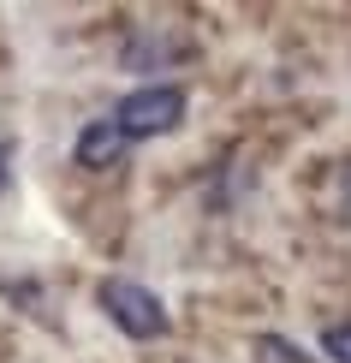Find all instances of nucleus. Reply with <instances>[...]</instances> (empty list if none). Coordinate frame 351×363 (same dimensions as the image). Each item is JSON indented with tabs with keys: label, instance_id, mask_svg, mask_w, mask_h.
Here are the masks:
<instances>
[{
	"label": "nucleus",
	"instance_id": "1",
	"mask_svg": "<svg viewBox=\"0 0 351 363\" xmlns=\"http://www.w3.org/2000/svg\"><path fill=\"white\" fill-rule=\"evenodd\" d=\"M96 304L108 310V322L119 328L126 340H161L167 334V304L149 286H137V280H126V274H108L96 286Z\"/></svg>",
	"mask_w": 351,
	"mask_h": 363
},
{
	"label": "nucleus",
	"instance_id": "2",
	"mask_svg": "<svg viewBox=\"0 0 351 363\" xmlns=\"http://www.w3.org/2000/svg\"><path fill=\"white\" fill-rule=\"evenodd\" d=\"M113 119H119L126 138H161V131H173L185 119V89L179 84H143L113 108Z\"/></svg>",
	"mask_w": 351,
	"mask_h": 363
},
{
	"label": "nucleus",
	"instance_id": "3",
	"mask_svg": "<svg viewBox=\"0 0 351 363\" xmlns=\"http://www.w3.org/2000/svg\"><path fill=\"white\" fill-rule=\"evenodd\" d=\"M126 131H119V119H89V125L72 138V161L78 167H89V173H108V167H119L126 161Z\"/></svg>",
	"mask_w": 351,
	"mask_h": 363
},
{
	"label": "nucleus",
	"instance_id": "6",
	"mask_svg": "<svg viewBox=\"0 0 351 363\" xmlns=\"http://www.w3.org/2000/svg\"><path fill=\"white\" fill-rule=\"evenodd\" d=\"M0 185H6V143H0Z\"/></svg>",
	"mask_w": 351,
	"mask_h": 363
},
{
	"label": "nucleus",
	"instance_id": "5",
	"mask_svg": "<svg viewBox=\"0 0 351 363\" xmlns=\"http://www.w3.org/2000/svg\"><path fill=\"white\" fill-rule=\"evenodd\" d=\"M256 357H262V363H310L292 340H274V334H268V340H256Z\"/></svg>",
	"mask_w": 351,
	"mask_h": 363
},
{
	"label": "nucleus",
	"instance_id": "4",
	"mask_svg": "<svg viewBox=\"0 0 351 363\" xmlns=\"http://www.w3.org/2000/svg\"><path fill=\"white\" fill-rule=\"evenodd\" d=\"M322 357L328 363H351V322H333L322 334Z\"/></svg>",
	"mask_w": 351,
	"mask_h": 363
}]
</instances>
